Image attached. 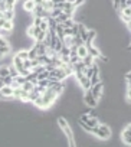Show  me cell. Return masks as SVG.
Returning <instances> with one entry per match:
<instances>
[{"label":"cell","instance_id":"22","mask_svg":"<svg viewBox=\"0 0 131 147\" xmlns=\"http://www.w3.org/2000/svg\"><path fill=\"white\" fill-rule=\"evenodd\" d=\"M74 25H75V22L72 20V18H69V19H67V20H65V22L62 23V26H63V28H72Z\"/></svg>","mask_w":131,"mask_h":147},{"label":"cell","instance_id":"15","mask_svg":"<svg viewBox=\"0 0 131 147\" xmlns=\"http://www.w3.org/2000/svg\"><path fill=\"white\" fill-rule=\"evenodd\" d=\"M20 87H22V88H23L25 91L30 92V91H33V88H35V84H33L32 81H28V80H26V81H25V82H23V84H22Z\"/></svg>","mask_w":131,"mask_h":147},{"label":"cell","instance_id":"18","mask_svg":"<svg viewBox=\"0 0 131 147\" xmlns=\"http://www.w3.org/2000/svg\"><path fill=\"white\" fill-rule=\"evenodd\" d=\"M5 3H6V9L7 10H15V6L17 3V0H5Z\"/></svg>","mask_w":131,"mask_h":147},{"label":"cell","instance_id":"21","mask_svg":"<svg viewBox=\"0 0 131 147\" xmlns=\"http://www.w3.org/2000/svg\"><path fill=\"white\" fill-rule=\"evenodd\" d=\"M28 56H29V59H36V58H38L36 49H35V48H30V49L28 51Z\"/></svg>","mask_w":131,"mask_h":147},{"label":"cell","instance_id":"4","mask_svg":"<svg viewBox=\"0 0 131 147\" xmlns=\"http://www.w3.org/2000/svg\"><path fill=\"white\" fill-rule=\"evenodd\" d=\"M84 102H85L89 108H95V107L98 105V100H95V97L92 95L91 88L85 90V94H84Z\"/></svg>","mask_w":131,"mask_h":147},{"label":"cell","instance_id":"1","mask_svg":"<svg viewBox=\"0 0 131 147\" xmlns=\"http://www.w3.org/2000/svg\"><path fill=\"white\" fill-rule=\"evenodd\" d=\"M58 124H59V127L62 128V131L65 133V136H67V138H68V143H69V146H75L77 143H75V140H74V133H72V130H71V127H69V124H68V121L65 120V118H58Z\"/></svg>","mask_w":131,"mask_h":147},{"label":"cell","instance_id":"23","mask_svg":"<svg viewBox=\"0 0 131 147\" xmlns=\"http://www.w3.org/2000/svg\"><path fill=\"white\" fill-rule=\"evenodd\" d=\"M16 56L17 58H20L22 61H25V59H28L29 56H28V51H19L17 53H16Z\"/></svg>","mask_w":131,"mask_h":147},{"label":"cell","instance_id":"16","mask_svg":"<svg viewBox=\"0 0 131 147\" xmlns=\"http://www.w3.org/2000/svg\"><path fill=\"white\" fill-rule=\"evenodd\" d=\"M69 18H71L69 15H67V13H63V12H62L59 16H56V18H53V19H55V22H56V23H63L65 20L69 19Z\"/></svg>","mask_w":131,"mask_h":147},{"label":"cell","instance_id":"6","mask_svg":"<svg viewBox=\"0 0 131 147\" xmlns=\"http://www.w3.org/2000/svg\"><path fill=\"white\" fill-rule=\"evenodd\" d=\"M121 138H122V141H124L127 146L131 144V125H130V124H127L125 128L122 130V133H121Z\"/></svg>","mask_w":131,"mask_h":147},{"label":"cell","instance_id":"24","mask_svg":"<svg viewBox=\"0 0 131 147\" xmlns=\"http://www.w3.org/2000/svg\"><path fill=\"white\" fill-rule=\"evenodd\" d=\"M39 29L48 32V22H46V19H42V22H40V25H39Z\"/></svg>","mask_w":131,"mask_h":147},{"label":"cell","instance_id":"3","mask_svg":"<svg viewBox=\"0 0 131 147\" xmlns=\"http://www.w3.org/2000/svg\"><path fill=\"white\" fill-rule=\"evenodd\" d=\"M12 98L19 100V101H23V102H28L29 101V92L25 91L22 87H19V88H15L13 90V97Z\"/></svg>","mask_w":131,"mask_h":147},{"label":"cell","instance_id":"9","mask_svg":"<svg viewBox=\"0 0 131 147\" xmlns=\"http://www.w3.org/2000/svg\"><path fill=\"white\" fill-rule=\"evenodd\" d=\"M77 28H78V35L81 36V39H82V40H85L87 33H88V28H87L84 23H77Z\"/></svg>","mask_w":131,"mask_h":147},{"label":"cell","instance_id":"31","mask_svg":"<svg viewBox=\"0 0 131 147\" xmlns=\"http://www.w3.org/2000/svg\"><path fill=\"white\" fill-rule=\"evenodd\" d=\"M3 85H5V82H3V80H2V78H0V88H2Z\"/></svg>","mask_w":131,"mask_h":147},{"label":"cell","instance_id":"30","mask_svg":"<svg viewBox=\"0 0 131 147\" xmlns=\"http://www.w3.org/2000/svg\"><path fill=\"white\" fill-rule=\"evenodd\" d=\"M33 2H35V5H36V6H42L45 0H33Z\"/></svg>","mask_w":131,"mask_h":147},{"label":"cell","instance_id":"20","mask_svg":"<svg viewBox=\"0 0 131 147\" xmlns=\"http://www.w3.org/2000/svg\"><path fill=\"white\" fill-rule=\"evenodd\" d=\"M38 30H39V28H36V26H29V29H28V35L29 36H32V38H35V35L38 33Z\"/></svg>","mask_w":131,"mask_h":147},{"label":"cell","instance_id":"8","mask_svg":"<svg viewBox=\"0 0 131 147\" xmlns=\"http://www.w3.org/2000/svg\"><path fill=\"white\" fill-rule=\"evenodd\" d=\"M0 92L3 94L5 98H12L13 97V88L10 85H3L2 88H0Z\"/></svg>","mask_w":131,"mask_h":147},{"label":"cell","instance_id":"19","mask_svg":"<svg viewBox=\"0 0 131 147\" xmlns=\"http://www.w3.org/2000/svg\"><path fill=\"white\" fill-rule=\"evenodd\" d=\"M6 75H10V72H9V66L3 65V66H0V78H3Z\"/></svg>","mask_w":131,"mask_h":147},{"label":"cell","instance_id":"5","mask_svg":"<svg viewBox=\"0 0 131 147\" xmlns=\"http://www.w3.org/2000/svg\"><path fill=\"white\" fill-rule=\"evenodd\" d=\"M102 91H104V84H102V81L101 82H97V84H94V85H91V92H92V95L95 97V100H101V97H102Z\"/></svg>","mask_w":131,"mask_h":147},{"label":"cell","instance_id":"33","mask_svg":"<svg viewBox=\"0 0 131 147\" xmlns=\"http://www.w3.org/2000/svg\"><path fill=\"white\" fill-rule=\"evenodd\" d=\"M3 56H5V53H3L2 51H0V58H3Z\"/></svg>","mask_w":131,"mask_h":147},{"label":"cell","instance_id":"2","mask_svg":"<svg viewBox=\"0 0 131 147\" xmlns=\"http://www.w3.org/2000/svg\"><path fill=\"white\" fill-rule=\"evenodd\" d=\"M92 134H95L101 140H108L111 137V128L107 124H98L97 127H92Z\"/></svg>","mask_w":131,"mask_h":147},{"label":"cell","instance_id":"28","mask_svg":"<svg viewBox=\"0 0 131 147\" xmlns=\"http://www.w3.org/2000/svg\"><path fill=\"white\" fill-rule=\"evenodd\" d=\"M112 7L115 10H120V0H112Z\"/></svg>","mask_w":131,"mask_h":147},{"label":"cell","instance_id":"25","mask_svg":"<svg viewBox=\"0 0 131 147\" xmlns=\"http://www.w3.org/2000/svg\"><path fill=\"white\" fill-rule=\"evenodd\" d=\"M23 68H26V69H32V59H25L23 61Z\"/></svg>","mask_w":131,"mask_h":147},{"label":"cell","instance_id":"14","mask_svg":"<svg viewBox=\"0 0 131 147\" xmlns=\"http://www.w3.org/2000/svg\"><path fill=\"white\" fill-rule=\"evenodd\" d=\"M12 65L16 68V71H19V69H22L23 68V61L20 59V58H17L16 55H15V58H13V62H12Z\"/></svg>","mask_w":131,"mask_h":147},{"label":"cell","instance_id":"27","mask_svg":"<svg viewBox=\"0 0 131 147\" xmlns=\"http://www.w3.org/2000/svg\"><path fill=\"white\" fill-rule=\"evenodd\" d=\"M75 7H79L82 5H85V0H74V3H72Z\"/></svg>","mask_w":131,"mask_h":147},{"label":"cell","instance_id":"10","mask_svg":"<svg viewBox=\"0 0 131 147\" xmlns=\"http://www.w3.org/2000/svg\"><path fill=\"white\" fill-rule=\"evenodd\" d=\"M35 2H33V0H25V2H23V7H25V10L26 12H29V13H32L33 12V9H35Z\"/></svg>","mask_w":131,"mask_h":147},{"label":"cell","instance_id":"32","mask_svg":"<svg viewBox=\"0 0 131 147\" xmlns=\"http://www.w3.org/2000/svg\"><path fill=\"white\" fill-rule=\"evenodd\" d=\"M0 100H6V98L3 97V94H2V92H0Z\"/></svg>","mask_w":131,"mask_h":147},{"label":"cell","instance_id":"11","mask_svg":"<svg viewBox=\"0 0 131 147\" xmlns=\"http://www.w3.org/2000/svg\"><path fill=\"white\" fill-rule=\"evenodd\" d=\"M77 55L82 59L85 55H88V49H87V46L82 43V45H79V46H77Z\"/></svg>","mask_w":131,"mask_h":147},{"label":"cell","instance_id":"12","mask_svg":"<svg viewBox=\"0 0 131 147\" xmlns=\"http://www.w3.org/2000/svg\"><path fill=\"white\" fill-rule=\"evenodd\" d=\"M81 61H82V63H84L85 66H91V65L95 62V58H94L92 55H89V53H88V55H85Z\"/></svg>","mask_w":131,"mask_h":147},{"label":"cell","instance_id":"29","mask_svg":"<svg viewBox=\"0 0 131 147\" xmlns=\"http://www.w3.org/2000/svg\"><path fill=\"white\" fill-rule=\"evenodd\" d=\"M88 118H89V114L87 113V114H82V115H81V118H79V121H82V123H85V121H87Z\"/></svg>","mask_w":131,"mask_h":147},{"label":"cell","instance_id":"26","mask_svg":"<svg viewBox=\"0 0 131 147\" xmlns=\"http://www.w3.org/2000/svg\"><path fill=\"white\" fill-rule=\"evenodd\" d=\"M40 22H42V18H36V16H33V20H32V25H33V26L39 28Z\"/></svg>","mask_w":131,"mask_h":147},{"label":"cell","instance_id":"7","mask_svg":"<svg viewBox=\"0 0 131 147\" xmlns=\"http://www.w3.org/2000/svg\"><path fill=\"white\" fill-rule=\"evenodd\" d=\"M75 10H77V7H75L72 3H69V2H65V3H63V7H62V12H63V13H67V15H69V16L72 18Z\"/></svg>","mask_w":131,"mask_h":147},{"label":"cell","instance_id":"13","mask_svg":"<svg viewBox=\"0 0 131 147\" xmlns=\"http://www.w3.org/2000/svg\"><path fill=\"white\" fill-rule=\"evenodd\" d=\"M85 124H88L89 127H97V125L99 124V120H98V117H95V115H89V118L85 121Z\"/></svg>","mask_w":131,"mask_h":147},{"label":"cell","instance_id":"17","mask_svg":"<svg viewBox=\"0 0 131 147\" xmlns=\"http://www.w3.org/2000/svg\"><path fill=\"white\" fill-rule=\"evenodd\" d=\"M3 19L13 22V19H15V10H5L3 12Z\"/></svg>","mask_w":131,"mask_h":147}]
</instances>
